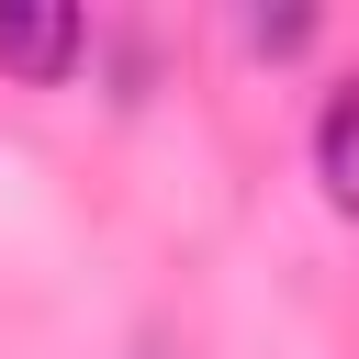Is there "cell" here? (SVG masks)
<instances>
[{"instance_id": "1", "label": "cell", "mask_w": 359, "mask_h": 359, "mask_svg": "<svg viewBox=\"0 0 359 359\" xmlns=\"http://www.w3.org/2000/svg\"><path fill=\"white\" fill-rule=\"evenodd\" d=\"M79 45H90V22H79L67 0H0V67H22V79H67Z\"/></svg>"}, {"instance_id": "2", "label": "cell", "mask_w": 359, "mask_h": 359, "mask_svg": "<svg viewBox=\"0 0 359 359\" xmlns=\"http://www.w3.org/2000/svg\"><path fill=\"white\" fill-rule=\"evenodd\" d=\"M314 168H325V202L359 213V79H337V101L314 112Z\"/></svg>"}, {"instance_id": "3", "label": "cell", "mask_w": 359, "mask_h": 359, "mask_svg": "<svg viewBox=\"0 0 359 359\" xmlns=\"http://www.w3.org/2000/svg\"><path fill=\"white\" fill-rule=\"evenodd\" d=\"M303 34H314V11H258V22H247V45H258V56H292Z\"/></svg>"}]
</instances>
